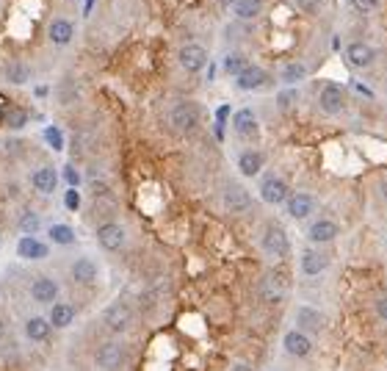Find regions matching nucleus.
Listing matches in <instances>:
<instances>
[{
    "mask_svg": "<svg viewBox=\"0 0 387 371\" xmlns=\"http://www.w3.org/2000/svg\"><path fill=\"white\" fill-rule=\"evenodd\" d=\"M169 128L180 136H193L202 128V106L191 103V100L174 103L169 108Z\"/></svg>",
    "mask_w": 387,
    "mask_h": 371,
    "instance_id": "obj_1",
    "label": "nucleus"
},
{
    "mask_svg": "<svg viewBox=\"0 0 387 371\" xmlns=\"http://www.w3.org/2000/svg\"><path fill=\"white\" fill-rule=\"evenodd\" d=\"M100 324H103L105 332H111V335H125V332H130V327H133V310H130L125 302H111V305L103 308Z\"/></svg>",
    "mask_w": 387,
    "mask_h": 371,
    "instance_id": "obj_2",
    "label": "nucleus"
},
{
    "mask_svg": "<svg viewBox=\"0 0 387 371\" xmlns=\"http://www.w3.org/2000/svg\"><path fill=\"white\" fill-rule=\"evenodd\" d=\"M125 363H127V349H125L119 341H114V338L103 341V343L94 349V365H97L100 371H122Z\"/></svg>",
    "mask_w": 387,
    "mask_h": 371,
    "instance_id": "obj_3",
    "label": "nucleus"
},
{
    "mask_svg": "<svg viewBox=\"0 0 387 371\" xmlns=\"http://www.w3.org/2000/svg\"><path fill=\"white\" fill-rule=\"evenodd\" d=\"M252 205H255V200H252V194H249L247 186H241V183H227L224 189H222V208H224L227 214L241 217V214H249Z\"/></svg>",
    "mask_w": 387,
    "mask_h": 371,
    "instance_id": "obj_4",
    "label": "nucleus"
},
{
    "mask_svg": "<svg viewBox=\"0 0 387 371\" xmlns=\"http://www.w3.org/2000/svg\"><path fill=\"white\" fill-rule=\"evenodd\" d=\"M260 247H263V252L271 255V258H285V255L291 252V239H288V233H285L282 225L269 222L266 230H263V236H260Z\"/></svg>",
    "mask_w": 387,
    "mask_h": 371,
    "instance_id": "obj_5",
    "label": "nucleus"
},
{
    "mask_svg": "<svg viewBox=\"0 0 387 371\" xmlns=\"http://www.w3.org/2000/svg\"><path fill=\"white\" fill-rule=\"evenodd\" d=\"M94 236H97V244H100L105 252H119V250L127 244V233H125V228H122L119 222H114V219L100 222Z\"/></svg>",
    "mask_w": 387,
    "mask_h": 371,
    "instance_id": "obj_6",
    "label": "nucleus"
},
{
    "mask_svg": "<svg viewBox=\"0 0 387 371\" xmlns=\"http://www.w3.org/2000/svg\"><path fill=\"white\" fill-rule=\"evenodd\" d=\"M296 330H302L304 335H321L326 330V313L313 308V305H299L296 308Z\"/></svg>",
    "mask_w": 387,
    "mask_h": 371,
    "instance_id": "obj_7",
    "label": "nucleus"
},
{
    "mask_svg": "<svg viewBox=\"0 0 387 371\" xmlns=\"http://www.w3.org/2000/svg\"><path fill=\"white\" fill-rule=\"evenodd\" d=\"M70 277H72L75 285L89 288V285H94V283L100 280V263H97L94 258H89V255H81V258L72 261V266H70Z\"/></svg>",
    "mask_w": 387,
    "mask_h": 371,
    "instance_id": "obj_8",
    "label": "nucleus"
},
{
    "mask_svg": "<svg viewBox=\"0 0 387 371\" xmlns=\"http://www.w3.org/2000/svg\"><path fill=\"white\" fill-rule=\"evenodd\" d=\"M28 294H31V299L36 305H53V302H59L61 285L53 277H48V274H36L31 280V285H28Z\"/></svg>",
    "mask_w": 387,
    "mask_h": 371,
    "instance_id": "obj_9",
    "label": "nucleus"
},
{
    "mask_svg": "<svg viewBox=\"0 0 387 371\" xmlns=\"http://www.w3.org/2000/svg\"><path fill=\"white\" fill-rule=\"evenodd\" d=\"M329 269V255L318 247H304L302 255H299V272L304 277H318Z\"/></svg>",
    "mask_w": 387,
    "mask_h": 371,
    "instance_id": "obj_10",
    "label": "nucleus"
},
{
    "mask_svg": "<svg viewBox=\"0 0 387 371\" xmlns=\"http://www.w3.org/2000/svg\"><path fill=\"white\" fill-rule=\"evenodd\" d=\"M177 61H180V67L185 72H202L208 67V50L200 42H188V45L180 48Z\"/></svg>",
    "mask_w": 387,
    "mask_h": 371,
    "instance_id": "obj_11",
    "label": "nucleus"
},
{
    "mask_svg": "<svg viewBox=\"0 0 387 371\" xmlns=\"http://www.w3.org/2000/svg\"><path fill=\"white\" fill-rule=\"evenodd\" d=\"M288 183L280 177V174H266L263 180H260V200L266 203V205H282V203H288Z\"/></svg>",
    "mask_w": 387,
    "mask_h": 371,
    "instance_id": "obj_12",
    "label": "nucleus"
},
{
    "mask_svg": "<svg viewBox=\"0 0 387 371\" xmlns=\"http://www.w3.org/2000/svg\"><path fill=\"white\" fill-rule=\"evenodd\" d=\"M318 108L326 114V117H337L346 111V94L337 83H324L321 92H318Z\"/></svg>",
    "mask_w": 387,
    "mask_h": 371,
    "instance_id": "obj_13",
    "label": "nucleus"
},
{
    "mask_svg": "<svg viewBox=\"0 0 387 371\" xmlns=\"http://www.w3.org/2000/svg\"><path fill=\"white\" fill-rule=\"evenodd\" d=\"M233 130H236L238 139L258 141V139H260V122H258L255 111H252V108H241V111H236V117H233Z\"/></svg>",
    "mask_w": 387,
    "mask_h": 371,
    "instance_id": "obj_14",
    "label": "nucleus"
},
{
    "mask_svg": "<svg viewBox=\"0 0 387 371\" xmlns=\"http://www.w3.org/2000/svg\"><path fill=\"white\" fill-rule=\"evenodd\" d=\"M282 349L296 360H307L313 354V338L304 335L302 330H288L282 335Z\"/></svg>",
    "mask_w": 387,
    "mask_h": 371,
    "instance_id": "obj_15",
    "label": "nucleus"
},
{
    "mask_svg": "<svg viewBox=\"0 0 387 371\" xmlns=\"http://www.w3.org/2000/svg\"><path fill=\"white\" fill-rule=\"evenodd\" d=\"M337 236H340V228H337L335 219H315V222L307 228V241H310L313 247L332 244Z\"/></svg>",
    "mask_w": 387,
    "mask_h": 371,
    "instance_id": "obj_16",
    "label": "nucleus"
},
{
    "mask_svg": "<svg viewBox=\"0 0 387 371\" xmlns=\"http://www.w3.org/2000/svg\"><path fill=\"white\" fill-rule=\"evenodd\" d=\"M233 81H236V89H241V92H258V89H263V86L269 83V75H266L263 67L247 64L244 72H241L238 78H233Z\"/></svg>",
    "mask_w": 387,
    "mask_h": 371,
    "instance_id": "obj_17",
    "label": "nucleus"
},
{
    "mask_svg": "<svg viewBox=\"0 0 387 371\" xmlns=\"http://www.w3.org/2000/svg\"><path fill=\"white\" fill-rule=\"evenodd\" d=\"M285 208H288V217H291V219L304 222V219H310V214L315 211V197L307 194V192H296V194L288 197Z\"/></svg>",
    "mask_w": 387,
    "mask_h": 371,
    "instance_id": "obj_18",
    "label": "nucleus"
},
{
    "mask_svg": "<svg viewBox=\"0 0 387 371\" xmlns=\"http://www.w3.org/2000/svg\"><path fill=\"white\" fill-rule=\"evenodd\" d=\"M373 59H376V50H373L368 42H348V45H346V61H348L351 67L365 70V67L373 64Z\"/></svg>",
    "mask_w": 387,
    "mask_h": 371,
    "instance_id": "obj_19",
    "label": "nucleus"
},
{
    "mask_svg": "<svg viewBox=\"0 0 387 371\" xmlns=\"http://www.w3.org/2000/svg\"><path fill=\"white\" fill-rule=\"evenodd\" d=\"M17 255L23 261H45L50 255V247L42 239H36V236H23L17 241Z\"/></svg>",
    "mask_w": 387,
    "mask_h": 371,
    "instance_id": "obj_20",
    "label": "nucleus"
},
{
    "mask_svg": "<svg viewBox=\"0 0 387 371\" xmlns=\"http://www.w3.org/2000/svg\"><path fill=\"white\" fill-rule=\"evenodd\" d=\"M31 186L39 194L48 197V194H53L59 189V172L53 166H39V169L31 172Z\"/></svg>",
    "mask_w": 387,
    "mask_h": 371,
    "instance_id": "obj_21",
    "label": "nucleus"
},
{
    "mask_svg": "<svg viewBox=\"0 0 387 371\" xmlns=\"http://www.w3.org/2000/svg\"><path fill=\"white\" fill-rule=\"evenodd\" d=\"M75 37V26L67 20V17H56L50 26H48V39L56 45V48H67Z\"/></svg>",
    "mask_w": 387,
    "mask_h": 371,
    "instance_id": "obj_22",
    "label": "nucleus"
},
{
    "mask_svg": "<svg viewBox=\"0 0 387 371\" xmlns=\"http://www.w3.org/2000/svg\"><path fill=\"white\" fill-rule=\"evenodd\" d=\"M263 163H266V158H263L260 150H244L238 155V172L244 177H258L263 172Z\"/></svg>",
    "mask_w": 387,
    "mask_h": 371,
    "instance_id": "obj_23",
    "label": "nucleus"
},
{
    "mask_svg": "<svg viewBox=\"0 0 387 371\" xmlns=\"http://www.w3.org/2000/svg\"><path fill=\"white\" fill-rule=\"evenodd\" d=\"M50 332H53V327H50V321L45 316H31L25 321V327H23V335L28 341H34V343H45L50 338Z\"/></svg>",
    "mask_w": 387,
    "mask_h": 371,
    "instance_id": "obj_24",
    "label": "nucleus"
},
{
    "mask_svg": "<svg viewBox=\"0 0 387 371\" xmlns=\"http://www.w3.org/2000/svg\"><path fill=\"white\" fill-rule=\"evenodd\" d=\"M48 321H50L53 330H67V327L75 321V308H72L70 302H53Z\"/></svg>",
    "mask_w": 387,
    "mask_h": 371,
    "instance_id": "obj_25",
    "label": "nucleus"
},
{
    "mask_svg": "<svg viewBox=\"0 0 387 371\" xmlns=\"http://www.w3.org/2000/svg\"><path fill=\"white\" fill-rule=\"evenodd\" d=\"M3 78H6L12 86H23V83H28V81H31V67H28L25 61L14 59V61H9V64H6Z\"/></svg>",
    "mask_w": 387,
    "mask_h": 371,
    "instance_id": "obj_26",
    "label": "nucleus"
},
{
    "mask_svg": "<svg viewBox=\"0 0 387 371\" xmlns=\"http://www.w3.org/2000/svg\"><path fill=\"white\" fill-rule=\"evenodd\" d=\"M48 239H50L53 244H59V247H70V244L78 241L72 225H50V228H48Z\"/></svg>",
    "mask_w": 387,
    "mask_h": 371,
    "instance_id": "obj_27",
    "label": "nucleus"
},
{
    "mask_svg": "<svg viewBox=\"0 0 387 371\" xmlns=\"http://www.w3.org/2000/svg\"><path fill=\"white\" fill-rule=\"evenodd\" d=\"M307 78V67L302 64V61H288L282 70H280V81L285 83V86H293V83H299V81H304Z\"/></svg>",
    "mask_w": 387,
    "mask_h": 371,
    "instance_id": "obj_28",
    "label": "nucleus"
},
{
    "mask_svg": "<svg viewBox=\"0 0 387 371\" xmlns=\"http://www.w3.org/2000/svg\"><path fill=\"white\" fill-rule=\"evenodd\" d=\"M233 12L238 20H255L263 12V0H236Z\"/></svg>",
    "mask_w": 387,
    "mask_h": 371,
    "instance_id": "obj_29",
    "label": "nucleus"
},
{
    "mask_svg": "<svg viewBox=\"0 0 387 371\" xmlns=\"http://www.w3.org/2000/svg\"><path fill=\"white\" fill-rule=\"evenodd\" d=\"M247 64H249V61H247L244 53H227V56L222 59V70H224V75H230V78H238Z\"/></svg>",
    "mask_w": 387,
    "mask_h": 371,
    "instance_id": "obj_30",
    "label": "nucleus"
},
{
    "mask_svg": "<svg viewBox=\"0 0 387 371\" xmlns=\"http://www.w3.org/2000/svg\"><path fill=\"white\" fill-rule=\"evenodd\" d=\"M17 225H20L23 236H36L42 230V217L36 211H23L20 219H17Z\"/></svg>",
    "mask_w": 387,
    "mask_h": 371,
    "instance_id": "obj_31",
    "label": "nucleus"
},
{
    "mask_svg": "<svg viewBox=\"0 0 387 371\" xmlns=\"http://www.w3.org/2000/svg\"><path fill=\"white\" fill-rule=\"evenodd\" d=\"M296 97H299V92H296L293 86H285V89L277 94V108H280V111H291V108L296 106Z\"/></svg>",
    "mask_w": 387,
    "mask_h": 371,
    "instance_id": "obj_32",
    "label": "nucleus"
},
{
    "mask_svg": "<svg viewBox=\"0 0 387 371\" xmlns=\"http://www.w3.org/2000/svg\"><path fill=\"white\" fill-rule=\"evenodd\" d=\"M25 122H28V117H25L23 108H9V114H6V128L9 130H23Z\"/></svg>",
    "mask_w": 387,
    "mask_h": 371,
    "instance_id": "obj_33",
    "label": "nucleus"
},
{
    "mask_svg": "<svg viewBox=\"0 0 387 371\" xmlns=\"http://www.w3.org/2000/svg\"><path fill=\"white\" fill-rule=\"evenodd\" d=\"M293 3L299 6V12H302V14L315 17V14H321V9H324L326 0H293Z\"/></svg>",
    "mask_w": 387,
    "mask_h": 371,
    "instance_id": "obj_34",
    "label": "nucleus"
},
{
    "mask_svg": "<svg viewBox=\"0 0 387 371\" xmlns=\"http://www.w3.org/2000/svg\"><path fill=\"white\" fill-rule=\"evenodd\" d=\"M45 141H48L56 152H61V150H64V136H61V130H59V128H53V125H50V128H45Z\"/></svg>",
    "mask_w": 387,
    "mask_h": 371,
    "instance_id": "obj_35",
    "label": "nucleus"
},
{
    "mask_svg": "<svg viewBox=\"0 0 387 371\" xmlns=\"http://www.w3.org/2000/svg\"><path fill=\"white\" fill-rule=\"evenodd\" d=\"M61 177L70 183V189H78V186H81V172H78L72 163H64V169H61Z\"/></svg>",
    "mask_w": 387,
    "mask_h": 371,
    "instance_id": "obj_36",
    "label": "nucleus"
},
{
    "mask_svg": "<svg viewBox=\"0 0 387 371\" xmlns=\"http://www.w3.org/2000/svg\"><path fill=\"white\" fill-rule=\"evenodd\" d=\"M227 117H230V106H219L216 108V136L219 139H224V122H227Z\"/></svg>",
    "mask_w": 387,
    "mask_h": 371,
    "instance_id": "obj_37",
    "label": "nucleus"
},
{
    "mask_svg": "<svg viewBox=\"0 0 387 371\" xmlns=\"http://www.w3.org/2000/svg\"><path fill=\"white\" fill-rule=\"evenodd\" d=\"M64 208H67V211H78V208H81V194H78V189H67V194H64Z\"/></svg>",
    "mask_w": 387,
    "mask_h": 371,
    "instance_id": "obj_38",
    "label": "nucleus"
},
{
    "mask_svg": "<svg viewBox=\"0 0 387 371\" xmlns=\"http://www.w3.org/2000/svg\"><path fill=\"white\" fill-rule=\"evenodd\" d=\"M351 6L357 12H362V14H368V12H373L379 6V0H351Z\"/></svg>",
    "mask_w": 387,
    "mask_h": 371,
    "instance_id": "obj_39",
    "label": "nucleus"
},
{
    "mask_svg": "<svg viewBox=\"0 0 387 371\" xmlns=\"http://www.w3.org/2000/svg\"><path fill=\"white\" fill-rule=\"evenodd\" d=\"M6 150H9L12 155H20V152H25V141H23V139H9V141H6Z\"/></svg>",
    "mask_w": 387,
    "mask_h": 371,
    "instance_id": "obj_40",
    "label": "nucleus"
},
{
    "mask_svg": "<svg viewBox=\"0 0 387 371\" xmlns=\"http://www.w3.org/2000/svg\"><path fill=\"white\" fill-rule=\"evenodd\" d=\"M373 310H376V316L387 324V297H379V299H376V305H373Z\"/></svg>",
    "mask_w": 387,
    "mask_h": 371,
    "instance_id": "obj_41",
    "label": "nucleus"
},
{
    "mask_svg": "<svg viewBox=\"0 0 387 371\" xmlns=\"http://www.w3.org/2000/svg\"><path fill=\"white\" fill-rule=\"evenodd\" d=\"M9 338V321L3 319V316H0V343H3Z\"/></svg>",
    "mask_w": 387,
    "mask_h": 371,
    "instance_id": "obj_42",
    "label": "nucleus"
},
{
    "mask_svg": "<svg viewBox=\"0 0 387 371\" xmlns=\"http://www.w3.org/2000/svg\"><path fill=\"white\" fill-rule=\"evenodd\" d=\"M230 371H255V368H252L249 363H236V365H233Z\"/></svg>",
    "mask_w": 387,
    "mask_h": 371,
    "instance_id": "obj_43",
    "label": "nucleus"
},
{
    "mask_svg": "<svg viewBox=\"0 0 387 371\" xmlns=\"http://www.w3.org/2000/svg\"><path fill=\"white\" fill-rule=\"evenodd\" d=\"M213 3H216V6H222V9H233L236 0H213Z\"/></svg>",
    "mask_w": 387,
    "mask_h": 371,
    "instance_id": "obj_44",
    "label": "nucleus"
},
{
    "mask_svg": "<svg viewBox=\"0 0 387 371\" xmlns=\"http://www.w3.org/2000/svg\"><path fill=\"white\" fill-rule=\"evenodd\" d=\"M379 192H381V200L387 203V177H384V180L379 183Z\"/></svg>",
    "mask_w": 387,
    "mask_h": 371,
    "instance_id": "obj_45",
    "label": "nucleus"
},
{
    "mask_svg": "<svg viewBox=\"0 0 387 371\" xmlns=\"http://www.w3.org/2000/svg\"><path fill=\"white\" fill-rule=\"evenodd\" d=\"M36 97H48V86H39L36 89Z\"/></svg>",
    "mask_w": 387,
    "mask_h": 371,
    "instance_id": "obj_46",
    "label": "nucleus"
},
{
    "mask_svg": "<svg viewBox=\"0 0 387 371\" xmlns=\"http://www.w3.org/2000/svg\"><path fill=\"white\" fill-rule=\"evenodd\" d=\"M0 247H3V236H0Z\"/></svg>",
    "mask_w": 387,
    "mask_h": 371,
    "instance_id": "obj_47",
    "label": "nucleus"
},
{
    "mask_svg": "<svg viewBox=\"0 0 387 371\" xmlns=\"http://www.w3.org/2000/svg\"><path fill=\"white\" fill-rule=\"evenodd\" d=\"M72 3H81V0H72Z\"/></svg>",
    "mask_w": 387,
    "mask_h": 371,
    "instance_id": "obj_48",
    "label": "nucleus"
},
{
    "mask_svg": "<svg viewBox=\"0 0 387 371\" xmlns=\"http://www.w3.org/2000/svg\"><path fill=\"white\" fill-rule=\"evenodd\" d=\"M0 294H3V285H0Z\"/></svg>",
    "mask_w": 387,
    "mask_h": 371,
    "instance_id": "obj_49",
    "label": "nucleus"
}]
</instances>
